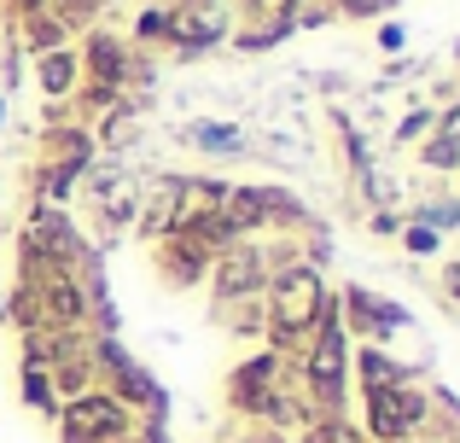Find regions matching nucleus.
<instances>
[{
	"mask_svg": "<svg viewBox=\"0 0 460 443\" xmlns=\"http://www.w3.org/2000/svg\"><path fill=\"white\" fill-rule=\"evenodd\" d=\"M309 391L332 409L338 397H344V327H338V315L321 321V332H314V356H309Z\"/></svg>",
	"mask_w": 460,
	"mask_h": 443,
	"instance_id": "obj_1",
	"label": "nucleus"
},
{
	"mask_svg": "<svg viewBox=\"0 0 460 443\" xmlns=\"http://www.w3.org/2000/svg\"><path fill=\"white\" fill-rule=\"evenodd\" d=\"M269 304H274L280 332H304L309 321H314V309H321V274H309V269L280 274V280H274V292H269Z\"/></svg>",
	"mask_w": 460,
	"mask_h": 443,
	"instance_id": "obj_2",
	"label": "nucleus"
},
{
	"mask_svg": "<svg viewBox=\"0 0 460 443\" xmlns=\"http://www.w3.org/2000/svg\"><path fill=\"white\" fill-rule=\"evenodd\" d=\"M128 432V414L111 397H76L65 414V443H117Z\"/></svg>",
	"mask_w": 460,
	"mask_h": 443,
	"instance_id": "obj_3",
	"label": "nucleus"
},
{
	"mask_svg": "<svg viewBox=\"0 0 460 443\" xmlns=\"http://www.w3.org/2000/svg\"><path fill=\"white\" fill-rule=\"evenodd\" d=\"M367 426L379 438H402V432H414L420 421H426V403L414 397V391H402V385H379V391H367Z\"/></svg>",
	"mask_w": 460,
	"mask_h": 443,
	"instance_id": "obj_4",
	"label": "nucleus"
},
{
	"mask_svg": "<svg viewBox=\"0 0 460 443\" xmlns=\"http://www.w3.org/2000/svg\"><path fill=\"white\" fill-rule=\"evenodd\" d=\"M164 30H169V41H181V47H210V41H222L227 12H222V0H187L175 18H164Z\"/></svg>",
	"mask_w": 460,
	"mask_h": 443,
	"instance_id": "obj_5",
	"label": "nucleus"
},
{
	"mask_svg": "<svg viewBox=\"0 0 460 443\" xmlns=\"http://www.w3.org/2000/svg\"><path fill=\"white\" fill-rule=\"evenodd\" d=\"M344 309H349V327L356 332H367V339H391V332H402L408 327V309H396V304H385V297H373V292H344Z\"/></svg>",
	"mask_w": 460,
	"mask_h": 443,
	"instance_id": "obj_6",
	"label": "nucleus"
},
{
	"mask_svg": "<svg viewBox=\"0 0 460 443\" xmlns=\"http://www.w3.org/2000/svg\"><path fill=\"white\" fill-rule=\"evenodd\" d=\"M251 12H257V18H269V30L251 35L245 47H274V41H280V35L297 23V0H251Z\"/></svg>",
	"mask_w": 460,
	"mask_h": 443,
	"instance_id": "obj_7",
	"label": "nucleus"
},
{
	"mask_svg": "<svg viewBox=\"0 0 460 443\" xmlns=\"http://www.w3.org/2000/svg\"><path fill=\"white\" fill-rule=\"evenodd\" d=\"M88 65H93V76H100V88H117V82H123V47H117L111 35H93Z\"/></svg>",
	"mask_w": 460,
	"mask_h": 443,
	"instance_id": "obj_8",
	"label": "nucleus"
},
{
	"mask_svg": "<svg viewBox=\"0 0 460 443\" xmlns=\"http://www.w3.org/2000/svg\"><path fill=\"white\" fill-rule=\"evenodd\" d=\"M192 146H204V152H239V128L234 123H199V128H192Z\"/></svg>",
	"mask_w": 460,
	"mask_h": 443,
	"instance_id": "obj_9",
	"label": "nucleus"
},
{
	"mask_svg": "<svg viewBox=\"0 0 460 443\" xmlns=\"http://www.w3.org/2000/svg\"><path fill=\"white\" fill-rule=\"evenodd\" d=\"M361 379H367V391H379V385H396L402 368H396L391 356H379V350H361Z\"/></svg>",
	"mask_w": 460,
	"mask_h": 443,
	"instance_id": "obj_10",
	"label": "nucleus"
},
{
	"mask_svg": "<svg viewBox=\"0 0 460 443\" xmlns=\"http://www.w3.org/2000/svg\"><path fill=\"white\" fill-rule=\"evenodd\" d=\"M70 76H76V58H70V53H47L41 58V88L47 93H65Z\"/></svg>",
	"mask_w": 460,
	"mask_h": 443,
	"instance_id": "obj_11",
	"label": "nucleus"
},
{
	"mask_svg": "<svg viewBox=\"0 0 460 443\" xmlns=\"http://www.w3.org/2000/svg\"><path fill=\"white\" fill-rule=\"evenodd\" d=\"M426 164H460V140H449V128H443V140L426 146Z\"/></svg>",
	"mask_w": 460,
	"mask_h": 443,
	"instance_id": "obj_12",
	"label": "nucleus"
},
{
	"mask_svg": "<svg viewBox=\"0 0 460 443\" xmlns=\"http://www.w3.org/2000/svg\"><path fill=\"white\" fill-rule=\"evenodd\" d=\"M309 443H356V432H349L344 421H326V426H314Z\"/></svg>",
	"mask_w": 460,
	"mask_h": 443,
	"instance_id": "obj_13",
	"label": "nucleus"
},
{
	"mask_svg": "<svg viewBox=\"0 0 460 443\" xmlns=\"http://www.w3.org/2000/svg\"><path fill=\"white\" fill-rule=\"evenodd\" d=\"M23 397L30 403H53V391H47V379L35 374V368H23Z\"/></svg>",
	"mask_w": 460,
	"mask_h": 443,
	"instance_id": "obj_14",
	"label": "nucleus"
},
{
	"mask_svg": "<svg viewBox=\"0 0 460 443\" xmlns=\"http://www.w3.org/2000/svg\"><path fill=\"white\" fill-rule=\"evenodd\" d=\"M408 245L414 251H438V234H431V227H408Z\"/></svg>",
	"mask_w": 460,
	"mask_h": 443,
	"instance_id": "obj_15",
	"label": "nucleus"
},
{
	"mask_svg": "<svg viewBox=\"0 0 460 443\" xmlns=\"http://www.w3.org/2000/svg\"><path fill=\"white\" fill-rule=\"evenodd\" d=\"M379 47H385V53H402V30H396V23H385V30H379Z\"/></svg>",
	"mask_w": 460,
	"mask_h": 443,
	"instance_id": "obj_16",
	"label": "nucleus"
},
{
	"mask_svg": "<svg viewBox=\"0 0 460 443\" xmlns=\"http://www.w3.org/2000/svg\"><path fill=\"white\" fill-rule=\"evenodd\" d=\"M53 35H58V30H53L47 18H41V23H30V41H35V47H53Z\"/></svg>",
	"mask_w": 460,
	"mask_h": 443,
	"instance_id": "obj_17",
	"label": "nucleus"
},
{
	"mask_svg": "<svg viewBox=\"0 0 460 443\" xmlns=\"http://www.w3.org/2000/svg\"><path fill=\"white\" fill-rule=\"evenodd\" d=\"M426 123H431V117H426V111H414V117H402V128H396V135L408 140V135H420V128H426Z\"/></svg>",
	"mask_w": 460,
	"mask_h": 443,
	"instance_id": "obj_18",
	"label": "nucleus"
},
{
	"mask_svg": "<svg viewBox=\"0 0 460 443\" xmlns=\"http://www.w3.org/2000/svg\"><path fill=\"white\" fill-rule=\"evenodd\" d=\"M140 35H164V12H146V18H140Z\"/></svg>",
	"mask_w": 460,
	"mask_h": 443,
	"instance_id": "obj_19",
	"label": "nucleus"
},
{
	"mask_svg": "<svg viewBox=\"0 0 460 443\" xmlns=\"http://www.w3.org/2000/svg\"><path fill=\"white\" fill-rule=\"evenodd\" d=\"M449 292L460 297V262H455V269H449Z\"/></svg>",
	"mask_w": 460,
	"mask_h": 443,
	"instance_id": "obj_20",
	"label": "nucleus"
},
{
	"mask_svg": "<svg viewBox=\"0 0 460 443\" xmlns=\"http://www.w3.org/2000/svg\"><path fill=\"white\" fill-rule=\"evenodd\" d=\"M455 117H460V105H455V111H449V123H455Z\"/></svg>",
	"mask_w": 460,
	"mask_h": 443,
	"instance_id": "obj_21",
	"label": "nucleus"
},
{
	"mask_svg": "<svg viewBox=\"0 0 460 443\" xmlns=\"http://www.w3.org/2000/svg\"><path fill=\"white\" fill-rule=\"evenodd\" d=\"M23 6H35V0H23Z\"/></svg>",
	"mask_w": 460,
	"mask_h": 443,
	"instance_id": "obj_22",
	"label": "nucleus"
}]
</instances>
